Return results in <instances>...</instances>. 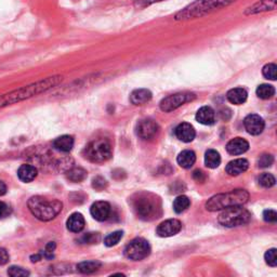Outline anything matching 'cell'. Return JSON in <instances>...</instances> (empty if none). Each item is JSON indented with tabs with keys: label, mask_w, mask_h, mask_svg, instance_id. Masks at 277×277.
I'll list each match as a JSON object with an SVG mask.
<instances>
[{
	"label": "cell",
	"mask_w": 277,
	"mask_h": 277,
	"mask_svg": "<svg viewBox=\"0 0 277 277\" xmlns=\"http://www.w3.org/2000/svg\"><path fill=\"white\" fill-rule=\"evenodd\" d=\"M205 164L208 168L214 169L218 168L221 164V156L217 151L209 150L206 152L205 155Z\"/></svg>",
	"instance_id": "cell-24"
},
{
	"label": "cell",
	"mask_w": 277,
	"mask_h": 277,
	"mask_svg": "<svg viewBox=\"0 0 277 277\" xmlns=\"http://www.w3.org/2000/svg\"><path fill=\"white\" fill-rule=\"evenodd\" d=\"M8 274L12 277H22V276H29L30 272L26 271L23 267L20 266H11L8 269Z\"/></svg>",
	"instance_id": "cell-35"
},
{
	"label": "cell",
	"mask_w": 277,
	"mask_h": 277,
	"mask_svg": "<svg viewBox=\"0 0 277 277\" xmlns=\"http://www.w3.org/2000/svg\"><path fill=\"white\" fill-rule=\"evenodd\" d=\"M37 169L32 165H22L18 170V177L24 183H30L37 177Z\"/></svg>",
	"instance_id": "cell-21"
},
{
	"label": "cell",
	"mask_w": 277,
	"mask_h": 277,
	"mask_svg": "<svg viewBox=\"0 0 277 277\" xmlns=\"http://www.w3.org/2000/svg\"><path fill=\"white\" fill-rule=\"evenodd\" d=\"M232 2L234 0H198V2L192 4L184 11L180 12L177 16V19L185 20L202 17L207 15V13L222 8V7L227 6Z\"/></svg>",
	"instance_id": "cell-5"
},
{
	"label": "cell",
	"mask_w": 277,
	"mask_h": 277,
	"mask_svg": "<svg viewBox=\"0 0 277 277\" xmlns=\"http://www.w3.org/2000/svg\"><path fill=\"white\" fill-rule=\"evenodd\" d=\"M176 136L180 141L184 143L192 142L196 136V131L194 129L191 123L189 122H182L176 128Z\"/></svg>",
	"instance_id": "cell-14"
},
{
	"label": "cell",
	"mask_w": 277,
	"mask_h": 277,
	"mask_svg": "<svg viewBox=\"0 0 277 277\" xmlns=\"http://www.w3.org/2000/svg\"><path fill=\"white\" fill-rule=\"evenodd\" d=\"M244 126L247 132L251 135H259L264 130L265 123L262 117L257 114L248 115L244 120Z\"/></svg>",
	"instance_id": "cell-11"
},
{
	"label": "cell",
	"mask_w": 277,
	"mask_h": 277,
	"mask_svg": "<svg viewBox=\"0 0 277 277\" xmlns=\"http://www.w3.org/2000/svg\"><path fill=\"white\" fill-rule=\"evenodd\" d=\"M258 183L262 186V188L269 189L275 185L276 180L271 173H262L258 178Z\"/></svg>",
	"instance_id": "cell-30"
},
{
	"label": "cell",
	"mask_w": 277,
	"mask_h": 277,
	"mask_svg": "<svg viewBox=\"0 0 277 277\" xmlns=\"http://www.w3.org/2000/svg\"><path fill=\"white\" fill-rule=\"evenodd\" d=\"M133 210L142 220H154L161 217L162 205L155 195L151 193H140L132 199Z\"/></svg>",
	"instance_id": "cell-2"
},
{
	"label": "cell",
	"mask_w": 277,
	"mask_h": 277,
	"mask_svg": "<svg viewBox=\"0 0 277 277\" xmlns=\"http://www.w3.org/2000/svg\"><path fill=\"white\" fill-rule=\"evenodd\" d=\"M10 207L5 204L4 202H0V219L8 217L10 214Z\"/></svg>",
	"instance_id": "cell-38"
},
{
	"label": "cell",
	"mask_w": 277,
	"mask_h": 277,
	"mask_svg": "<svg viewBox=\"0 0 277 277\" xmlns=\"http://www.w3.org/2000/svg\"><path fill=\"white\" fill-rule=\"evenodd\" d=\"M177 162L180 167H182L184 169H190L196 162V155L193 151L185 150L179 154Z\"/></svg>",
	"instance_id": "cell-23"
},
{
	"label": "cell",
	"mask_w": 277,
	"mask_h": 277,
	"mask_svg": "<svg viewBox=\"0 0 277 277\" xmlns=\"http://www.w3.org/2000/svg\"><path fill=\"white\" fill-rule=\"evenodd\" d=\"M276 73H277V66L274 63L266 64L262 69V74L266 79L269 80H275L276 79Z\"/></svg>",
	"instance_id": "cell-32"
},
{
	"label": "cell",
	"mask_w": 277,
	"mask_h": 277,
	"mask_svg": "<svg viewBox=\"0 0 277 277\" xmlns=\"http://www.w3.org/2000/svg\"><path fill=\"white\" fill-rule=\"evenodd\" d=\"M248 98V93L245 89L242 88H234L226 93V99L235 105H240L244 104Z\"/></svg>",
	"instance_id": "cell-19"
},
{
	"label": "cell",
	"mask_w": 277,
	"mask_h": 277,
	"mask_svg": "<svg viewBox=\"0 0 277 277\" xmlns=\"http://www.w3.org/2000/svg\"><path fill=\"white\" fill-rule=\"evenodd\" d=\"M100 239V235L98 233H88L84 235L81 238V241L85 244H94Z\"/></svg>",
	"instance_id": "cell-37"
},
{
	"label": "cell",
	"mask_w": 277,
	"mask_h": 277,
	"mask_svg": "<svg viewBox=\"0 0 277 277\" xmlns=\"http://www.w3.org/2000/svg\"><path fill=\"white\" fill-rule=\"evenodd\" d=\"M86 157L92 163H105L112 157V147L104 138L93 141L86 149Z\"/></svg>",
	"instance_id": "cell-7"
},
{
	"label": "cell",
	"mask_w": 277,
	"mask_h": 277,
	"mask_svg": "<svg viewBox=\"0 0 277 277\" xmlns=\"http://www.w3.org/2000/svg\"><path fill=\"white\" fill-rule=\"evenodd\" d=\"M249 199V193L245 190H233L227 193L218 194L206 203V209L209 211H219L234 206L245 205Z\"/></svg>",
	"instance_id": "cell-4"
},
{
	"label": "cell",
	"mask_w": 277,
	"mask_h": 277,
	"mask_svg": "<svg viewBox=\"0 0 277 277\" xmlns=\"http://www.w3.org/2000/svg\"><path fill=\"white\" fill-rule=\"evenodd\" d=\"M9 253L5 248H0V265H5L9 262Z\"/></svg>",
	"instance_id": "cell-40"
},
{
	"label": "cell",
	"mask_w": 277,
	"mask_h": 277,
	"mask_svg": "<svg viewBox=\"0 0 277 277\" xmlns=\"http://www.w3.org/2000/svg\"><path fill=\"white\" fill-rule=\"evenodd\" d=\"M264 259H265V262L267 263V264L269 266L272 267H275L277 265V254H276V249L275 248H272L269 249V250H267L264 254Z\"/></svg>",
	"instance_id": "cell-33"
},
{
	"label": "cell",
	"mask_w": 277,
	"mask_h": 277,
	"mask_svg": "<svg viewBox=\"0 0 277 277\" xmlns=\"http://www.w3.org/2000/svg\"><path fill=\"white\" fill-rule=\"evenodd\" d=\"M190 205H191V202L188 196L180 195L175 199V202H173V210H175L177 213H182L188 209Z\"/></svg>",
	"instance_id": "cell-28"
},
{
	"label": "cell",
	"mask_w": 277,
	"mask_h": 277,
	"mask_svg": "<svg viewBox=\"0 0 277 277\" xmlns=\"http://www.w3.org/2000/svg\"><path fill=\"white\" fill-rule=\"evenodd\" d=\"M248 150H249V143L245 140V138H241V137H235L226 145L227 153L234 156L244 154Z\"/></svg>",
	"instance_id": "cell-15"
},
{
	"label": "cell",
	"mask_w": 277,
	"mask_h": 277,
	"mask_svg": "<svg viewBox=\"0 0 277 277\" xmlns=\"http://www.w3.org/2000/svg\"><path fill=\"white\" fill-rule=\"evenodd\" d=\"M6 193H7V185L3 181H0V196H4Z\"/></svg>",
	"instance_id": "cell-44"
},
{
	"label": "cell",
	"mask_w": 277,
	"mask_h": 277,
	"mask_svg": "<svg viewBox=\"0 0 277 277\" xmlns=\"http://www.w3.org/2000/svg\"><path fill=\"white\" fill-rule=\"evenodd\" d=\"M122 235L123 233L121 231H116L114 233H110L105 237V239H104V244H105L107 247L116 246L122 238Z\"/></svg>",
	"instance_id": "cell-31"
},
{
	"label": "cell",
	"mask_w": 277,
	"mask_h": 277,
	"mask_svg": "<svg viewBox=\"0 0 277 277\" xmlns=\"http://www.w3.org/2000/svg\"><path fill=\"white\" fill-rule=\"evenodd\" d=\"M151 253V246L144 238H135L131 240L124 248V255L132 261H141L148 258Z\"/></svg>",
	"instance_id": "cell-8"
},
{
	"label": "cell",
	"mask_w": 277,
	"mask_h": 277,
	"mask_svg": "<svg viewBox=\"0 0 277 277\" xmlns=\"http://www.w3.org/2000/svg\"><path fill=\"white\" fill-rule=\"evenodd\" d=\"M152 99V92L148 89H136L130 94V102L133 105H143Z\"/></svg>",
	"instance_id": "cell-20"
},
{
	"label": "cell",
	"mask_w": 277,
	"mask_h": 277,
	"mask_svg": "<svg viewBox=\"0 0 277 277\" xmlns=\"http://www.w3.org/2000/svg\"><path fill=\"white\" fill-rule=\"evenodd\" d=\"M273 162H274V158L272 155L263 154L258 159V166L261 168H267V167H271Z\"/></svg>",
	"instance_id": "cell-34"
},
{
	"label": "cell",
	"mask_w": 277,
	"mask_h": 277,
	"mask_svg": "<svg viewBox=\"0 0 277 277\" xmlns=\"http://www.w3.org/2000/svg\"><path fill=\"white\" fill-rule=\"evenodd\" d=\"M257 95L262 100H268L271 99L272 96L275 94V89L271 85H261L257 88Z\"/></svg>",
	"instance_id": "cell-29"
},
{
	"label": "cell",
	"mask_w": 277,
	"mask_h": 277,
	"mask_svg": "<svg viewBox=\"0 0 277 277\" xmlns=\"http://www.w3.org/2000/svg\"><path fill=\"white\" fill-rule=\"evenodd\" d=\"M196 120L205 126H211L216 122V112L210 106H203L198 109Z\"/></svg>",
	"instance_id": "cell-16"
},
{
	"label": "cell",
	"mask_w": 277,
	"mask_h": 277,
	"mask_svg": "<svg viewBox=\"0 0 277 277\" xmlns=\"http://www.w3.org/2000/svg\"><path fill=\"white\" fill-rule=\"evenodd\" d=\"M66 177L72 182H81L87 178V171L82 168H72L66 172Z\"/></svg>",
	"instance_id": "cell-26"
},
{
	"label": "cell",
	"mask_w": 277,
	"mask_h": 277,
	"mask_svg": "<svg viewBox=\"0 0 277 277\" xmlns=\"http://www.w3.org/2000/svg\"><path fill=\"white\" fill-rule=\"evenodd\" d=\"M54 249H55V244L53 241L49 242V244L47 245L46 249H45V257L47 259H51L53 258V251H54Z\"/></svg>",
	"instance_id": "cell-41"
},
{
	"label": "cell",
	"mask_w": 277,
	"mask_h": 277,
	"mask_svg": "<svg viewBox=\"0 0 277 277\" xmlns=\"http://www.w3.org/2000/svg\"><path fill=\"white\" fill-rule=\"evenodd\" d=\"M263 219L267 223H276L277 222V213L275 210H265L263 212Z\"/></svg>",
	"instance_id": "cell-36"
},
{
	"label": "cell",
	"mask_w": 277,
	"mask_h": 277,
	"mask_svg": "<svg viewBox=\"0 0 277 277\" xmlns=\"http://www.w3.org/2000/svg\"><path fill=\"white\" fill-rule=\"evenodd\" d=\"M93 188L96 190H103L106 186V181L104 179L98 177L93 180Z\"/></svg>",
	"instance_id": "cell-39"
},
{
	"label": "cell",
	"mask_w": 277,
	"mask_h": 277,
	"mask_svg": "<svg viewBox=\"0 0 277 277\" xmlns=\"http://www.w3.org/2000/svg\"><path fill=\"white\" fill-rule=\"evenodd\" d=\"M157 2H162V0H134V5L138 7V8H144V7L150 6Z\"/></svg>",
	"instance_id": "cell-42"
},
{
	"label": "cell",
	"mask_w": 277,
	"mask_h": 277,
	"mask_svg": "<svg viewBox=\"0 0 277 277\" xmlns=\"http://www.w3.org/2000/svg\"><path fill=\"white\" fill-rule=\"evenodd\" d=\"M110 212H112V208L106 202H96L90 208V213L93 219L100 222L106 221L110 216Z\"/></svg>",
	"instance_id": "cell-13"
},
{
	"label": "cell",
	"mask_w": 277,
	"mask_h": 277,
	"mask_svg": "<svg viewBox=\"0 0 277 277\" xmlns=\"http://www.w3.org/2000/svg\"><path fill=\"white\" fill-rule=\"evenodd\" d=\"M193 177H194V179L196 180L197 182H204L205 180H206L205 173H204L202 170H196V171H194Z\"/></svg>",
	"instance_id": "cell-43"
},
{
	"label": "cell",
	"mask_w": 277,
	"mask_h": 277,
	"mask_svg": "<svg viewBox=\"0 0 277 277\" xmlns=\"http://www.w3.org/2000/svg\"><path fill=\"white\" fill-rule=\"evenodd\" d=\"M158 124L152 119H143L137 123L136 133L141 138H153L158 132Z\"/></svg>",
	"instance_id": "cell-12"
},
{
	"label": "cell",
	"mask_w": 277,
	"mask_h": 277,
	"mask_svg": "<svg viewBox=\"0 0 277 277\" xmlns=\"http://www.w3.org/2000/svg\"><path fill=\"white\" fill-rule=\"evenodd\" d=\"M276 8V0H261L249 8V13H258L262 11L274 10Z\"/></svg>",
	"instance_id": "cell-25"
},
{
	"label": "cell",
	"mask_w": 277,
	"mask_h": 277,
	"mask_svg": "<svg viewBox=\"0 0 277 277\" xmlns=\"http://www.w3.org/2000/svg\"><path fill=\"white\" fill-rule=\"evenodd\" d=\"M195 98L196 95L191 92H180L176 94H171L161 102V109L163 112L169 113V112H172V110L179 108L180 106L184 105L185 103H189V102H192L193 100H195Z\"/></svg>",
	"instance_id": "cell-9"
},
{
	"label": "cell",
	"mask_w": 277,
	"mask_h": 277,
	"mask_svg": "<svg viewBox=\"0 0 277 277\" xmlns=\"http://www.w3.org/2000/svg\"><path fill=\"white\" fill-rule=\"evenodd\" d=\"M62 81H63V76L55 75L51 76V77H47L45 79L33 82L31 85L12 90L10 92L4 93L0 95V109L15 105V104H18L22 101L32 99L34 96H37L41 93H45L48 90L58 87Z\"/></svg>",
	"instance_id": "cell-1"
},
{
	"label": "cell",
	"mask_w": 277,
	"mask_h": 277,
	"mask_svg": "<svg viewBox=\"0 0 277 277\" xmlns=\"http://www.w3.org/2000/svg\"><path fill=\"white\" fill-rule=\"evenodd\" d=\"M29 209L35 218L40 221H50L62 211L61 202L57 199H48L43 196H34L29 200Z\"/></svg>",
	"instance_id": "cell-3"
},
{
	"label": "cell",
	"mask_w": 277,
	"mask_h": 277,
	"mask_svg": "<svg viewBox=\"0 0 277 277\" xmlns=\"http://www.w3.org/2000/svg\"><path fill=\"white\" fill-rule=\"evenodd\" d=\"M182 228V224L177 219L166 220L163 223L158 225L156 233L161 237H171L177 235Z\"/></svg>",
	"instance_id": "cell-10"
},
{
	"label": "cell",
	"mask_w": 277,
	"mask_h": 277,
	"mask_svg": "<svg viewBox=\"0 0 277 277\" xmlns=\"http://www.w3.org/2000/svg\"><path fill=\"white\" fill-rule=\"evenodd\" d=\"M101 267V263L98 261H86L81 262L78 264L77 268L80 273L84 274H91Z\"/></svg>",
	"instance_id": "cell-27"
},
{
	"label": "cell",
	"mask_w": 277,
	"mask_h": 277,
	"mask_svg": "<svg viewBox=\"0 0 277 277\" xmlns=\"http://www.w3.org/2000/svg\"><path fill=\"white\" fill-rule=\"evenodd\" d=\"M74 147V138L71 135H62L58 138H55L53 142V148L62 152V153H68L71 152Z\"/></svg>",
	"instance_id": "cell-22"
},
{
	"label": "cell",
	"mask_w": 277,
	"mask_h": 277,
	"mask_svg": "<svg viewBox=\"0 0 277 277\" xmlns=\"http://www.w3.org/2000/svg\"><path fill=\"white\" fill-rule=\"evenodd\" d=\"M251 219V214L242 206H234L223 209L219 214L218 221L225 227H237L247 224Z\"/></svg>",
	"instance_id": "cell-6"
},
{
	"label": "cell",
	"mask_w": 277,
	"mask_h": 277,
	"mask_svg": "<svg viewBox=\"0 0 277 277\" xmlns=\"http://www.w3.org/2000/svg\"><path fill=\"white\" fill-rule=\"evenodd\" d=\"M85 225H86L85 218L81 213H78V212L71 214L66 222L68 231H71L73 233H80L85 228Z\"/></svg>",
	"instance_id": "cell-17"
},
{
	"label": "cell",
	"mask_w": 277,
	"mask_h": 277,
	"mask_svg": "<svg viewBox=\"0 0 277 277\" xmlns=\"http://www.w3.org/2000/svg\"><path fill=\"white\" fill-rule=\"evenodd\" d=\"M249 167V163L244 158H238L232 161L226 166V173L230 176H239L242 172H245Z\"/></svg>",
	"instance_id": "cell-18"
}]
</instances>
